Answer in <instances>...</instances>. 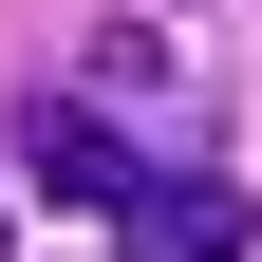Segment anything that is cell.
<instances>
[{
	"label": "cell",
	"instance_id": "cell-1",
	"mask_svg": "<svg viewBox=\"0 0 262 262\" xmlns=\"http://www.w3.org/2000/svg\"><path fill=\"white\" fill-rule=\"evenodd\" d=\"M244 244H262V206H244L225 169H150V187L113 206V262H244Z\"/></svg>",
	"mask_w": 262,
	"mask_h": 262
},
{
	"label": "cell",
	"instance_id": "cell-2",
	"mask_svg": "<svg viewBox=\"0 0 262 262\" xmlns=\"http://www.w3.org/2000/svg\"><path fill=\"white\" fill-rule=\"evenodd\" d=\"M19 169H38L56 206H94V225H113L131 187H150V150H131V131L94 113V94H38V113H19Z\"/></svg>",
	"mask_w": 262,
	"mask_h": 262
},
{
	"label": "cell",
	"instance_id": "cell-3",
	"mask_svg": "<svg viewBox=\"0 0 262 262\" xmlns=\"http://www.w3.org/2000/svg\"><path fill=\"white\" fill-rule=\"evenodd\" d=\"M0 262H19V244H0Z\"/></svg>",
	"mask_w": 262,
	"mask_h": 262
}]
</instances>
